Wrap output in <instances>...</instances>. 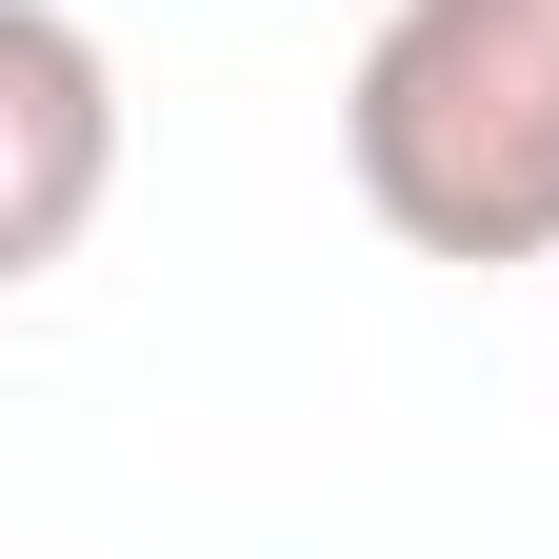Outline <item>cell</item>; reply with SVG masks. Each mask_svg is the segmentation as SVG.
I'll return each instance as SVG.
<instances>
[{"mask_svg": "<svg viewBox=\"0 0 559 559\" xmlns=\"http://www.w3.org/2000/svg\"><path fill=\"white\" fill-rule=\"evenodd\" d=\"M100 160H120V81L81 40V0H0V280L81 260Z\"/></svg>", "mask_w": 559, "mask_h": 559, "instance_id": "2", "label": "cell"}, {"mask_svg": "<svg viewBox=\"0 0 559 559\" xmlns=\"http://www.w3.org/2000/svg\"><path fill=\"white\" fill-rule=\"evenodd\" d=\"M340 180L400 260H559V0H380L340 81Z\"/></svg>", "mask_w": 559, "mask_h": 559, "instance_id": "1", "label": "cell"}]
</instances>
